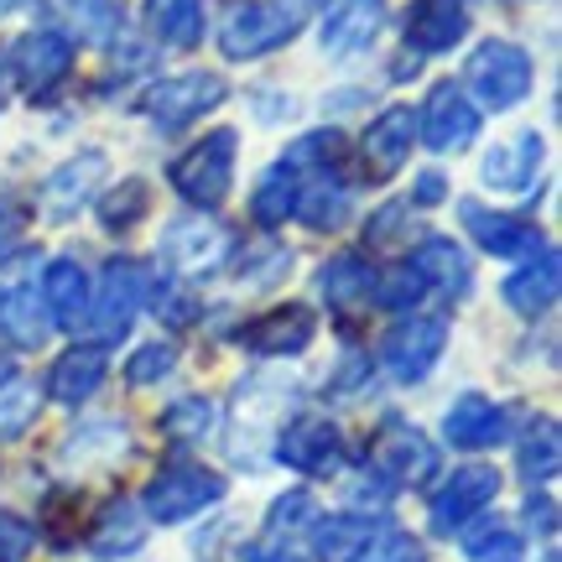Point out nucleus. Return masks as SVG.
I'll list each match as a JSON object with an SVG mask.
<instances>
[{
  "label": "nucleus",
  "instance_id": "obj_1",
  "mask_svg": "<svg viewBox=\"0 0 562 562\" xmlns=\"http://www.w3.org/2000/svg\"><path fill=\"white\" fill-rule=\"evenodd\" d=\"M302 32V0H229L220 21V53L229 63H256L281 53Z\"/></svg>",
  "mask_w": 562,
  "mask_h": 562
},
{
  "label": "nucleus",
  "instance_id": "obj_2",
  "mask_svg": "<svg viewBox=\"0 0 562 562\" xmlns=\"http://www.w3.org/2000/svg\"><path fill=\"white\" fill-rule=\"evenodd\" d=\"M235 151H240V136H235L229 125H220V131H209L203 140H193V146L167 167L172 193L188 199L193 209H220V203L229 199V188H235Z\"/></svg>",
  "mask_w": 562,
  "mask_h": 562
},
{
  "label": "nucleus",
  "instance_id": "obj_3",
  "mask_svg": "<svg viewBox=\"0 0 562 562\" xmlns=\"http://www.w3.org/2000/svg\"><path fill=\"white\" fill-rule=\"evenodd\" d=\"M463 83L474 89V100L484 110H516L531 94V83H537V63H531L521 42L484 37L463 63Z\"/></svg>",
  "mask_w": 562,
  "mask_h": 562
},
{
  "label": "nucleus",
  "instance_id": "obj_4",
  "mask_svg": "<svg viewBox=\"0 0 562 562\" xmlns=\"http://www.w3.org/2000/svg\"><path fill=\"white\" fill-rule=\"evenodd\" d=\"M224 501V474L203 469V463H167L151 474V484L140 490V505H146V521L178 526L193 521L203 510H214Z\"/></svg>",
  "mask_w": 562,
  "mask_h": 562
},
{
  "label": "nucleus",
  "instance_id": "obj_5",
  "mask_svg": "<svg viewBox=\"0 0 562 562\" xmlns=\"http://www.w3.org/2000/svg\"><path fill=\"white\" fill-rule=\"evenodd\" d=\"M74 58H79V42L68 37L63 26H32V32L16 37L5 74L26 89V100H53L68 83V74H74Z\"/></svg>",
  "mask_w": 562,
  "mask_h": 562
},
{
  "label": "nucleus",
  "instance_id": "obj_6",
  "mask_svg": "<svg viewBox=\"0 0 562 562\" xmlns=\"http://www.w3.org/2000/svg\"><path fill=\"white\" fill-rule=\"evenodd\" d=\"M370 469H375L391 490H417V484H427L438 474V448L406 417H385L381 432L370 438Z\"/></svg>",
  "mask_w": 562,
  "mask_h": 562
},
{
  "label": "nucleus",
  "instance_id": "obj_7",
  "mask_svg": "<svg viewBox=\"0 0 562 562\" xmlns=\"http://www.w3.org/2000/svg\"><path fill=\"white\" fill-rule=\"evenodd\" d=\"M224 94H229L224 74H203V68H193V74H172V79L151 83V89L140 94V115L157 125V131H178V125L199 121V115H209V110H220Z\"/></svg>",
  "mask_w": 562,
  "mask_h": 562
},
{
  "label": "nucleus",
  "instance_id": "obj_8",
  "mask_svg": "<svg viewBox=\"0 0 562 562\" xmlns=\"http://www.w3.org/2000/svg\"><path fill=\"white\" fill-rule=\"evenodd\" d=\"M501 495V469L495 463H459L448 480L438 484V495L427 505V521L438 537H459L469 521H480L484 510Z\"/></svg>",
  "mask_w": 562,
  "mask_h": 562
},
{
  "label": "nucleus",
  "instance_id": "obj_9",
  "mask_svg": "<svg viewBox=\"0 0 562 562\" xmlns=\"http://www.w3.org/2000/svg\"><path fill=\"white\" fill-rule=\"evenodd\" d=\"M146 286H151V277H146L140 261H125L121 256V261L104 266V277L94 281V297H89V323H94V334H100L104 344H115L131 334L140 302H146Z\"/></svg>",
  "mask_w": 562,
  "mask_h": 562
},
{
  "label": "nucleus",
  "instance_id": "obj_10",
  "mask_svg": "<svg viewBox=\"0 0 562 562\" xmlns=\"http://www.w3.org/2000/svg\"><path fill=\"white\" fill-rule=\"evenodd\" d=\"M448 349V318H402L381 344V364L396 385H422Z\"/></svg>",
  "mask_w": 562,
  "mask_h": 562
},
{
  "label": "nucleus",
  "instance_id": "obj_11",
  "mask_svg": "<svg viewBox=\"0 0 562 562\" xmlns=\"http://www.w3.org/2000/svg\"><path fill=\"white\" fill-rule=\"evenodd\" d=\"M417 136L432 151H463V146H474V136H480V104L469 100V89L453 79L432 83L417 110Z\"/></svg>",
  "mask_w": 562,
  "mask_h": 562
},
{
  "label": "nucleus",
  "instance_id": "obj_12",
  "mask_svg": "<svg viewBox=\"0 0 562 562\" xmlns=\"http://www.w3.org/2000/svg\"><path fill=\"white\" fill-rule=\"evenodd\" d=\"M277 459L286 469H297L307 480H328V474H339L344 469V432L339 422L328 417H292L286 427L277 432Z\"/></svg>",
  "mask_w": 562,
  "mask_h": 562
},
{
  "label": "nucleus",
  "instance_id": "obj_13",
  "mask_svg": "<svg viewBox=\"0 0 562 562\" xmlns=\"http://www.w3.org/2000/svg\"><path fill=\"white\" fill-rule=\"evenodd\" d=\"M157 256L178 277H209L220 271L224 256H229V229H220L214 220H199V214H182V220L161 224Z\"/></svg>",
  "mask_w": 562,
  "mask_h": 562
},
{
  "label": "nucleus",
  "instance_id": "obj_14",
  "mask_svg": "<svg viewBox=\"0 0 562 562\" xmlns=\"http://www.w3.org/2000/svg\"><path fill=\"white\" fill-rule=\"evenodd\" d=\"M385 26V0H328L318 16V47L328 58L370 53Z\"/></svg>",
  "mask_w": 562,
  "mask_h": 562
},
{
  "label": "nucleus",
  "instance_id": "obj_15",
  "mask_svg": "<svg viewBox=\"0 0 562 562\" xmlns=\"http://www.w3.org/2000/svg\"><path fill=\"white\" fill-rule=\"evenodd\" d=\"M402 37L417 58L453 53L469 37V0H412L402 16Z\"/></svg>",
  "mask_w": 562,
  "mask_h": 562
},
{
  "label": "nucleus",
  "instance_id": "obj_16",
  "mask_svg": "<svg viewBox=\"0 0 562 562\" xmlns=\"http://www.w3.org/2000/svg\"><path fill=\"white\" fill-rule=\"evenodd\" d=\"M505 417H510V412H505L501 402H490L480 391H463L459 402H448V412H442V438H448V448L484 453V448L505 442V432H510Z\"/></svg>",
  "mask_w": 562,
  "mask_h": 562
},
{
  "label": "nucleus",
  "instance_id": "obj_17",
  "mask_svg": "<svg viewBox=\"0 0 562 562\" xmlns=\"http://www.w3.org/2000/svg\"><path fill=\"white\" fill-rule=\"evenodd\" d=\"M104 172H110V161H104L100 146L58 161V167L47 172V182H42V209H47L53 220H74L83 203L94 199V188L104 182Z\"/></svg>",
  "mask_w": 562,
  "mask_h": 562
},
{
  "label": "nucleus",
  "instance_id": "obj_18",
  "mask_svg": "<svg viewBox=\"0 0 562 562\" xmlns=\"http://www.w3.org/2000/svg\"><path fill=\"white\" fill-rule=\"evenodd\" d=\"M89 297H94V281L74 256H53L42 271V313L53 328H83L89 323Z\"/></svg>",
  "mask_w": 562,
  "mask_h": 562
},
{
  "label": "nucleus",
  "instance_id": "obj_19",
  "mask_svg": "<svg viewBox=\"0 0 562 562\" xmlns=\"http://www.w3.org/2000/svg\"><path fill=\"white\" fill-rule=\"evenodd\" d=\"M412 140H417V110L412 104H385L381 115L364 131V172L381 182L391 172H402L406 157H412Z\"/></svg>",
  "mask_w": 562,
  "mask_h": 562
},
{
  "label": "nucleus",
  "instance_id": "obj_20",
  "mask_svg": "<svg viewBox=\"0 0 562 562\" xmlns=\"http://www.w3.org/2000/svg\"><path fill=\"white\" fill-rule=\"evenodd\" d=\"M562 292V261L552 245H542L537 256H526V266H516L510 277H505L501 297L510 313H521V318H542V313H552V302H558Z\"/></svg>",
  "mask_w": 562,
  "mask_h": 562
},
{
  "label": "nucleus",
  "instance_id": "obj_21",
  "mask_svg": "<svg viewBox=\"0 0 562 562\" xmlns=\"http://www.w3.org/2000/svg\"><path fill=\"white\" fill-rule=\"evenodd\" d=\"M313 334H318L313 313L297 307V302H286V307L261 313L250 328H240V344L256 355V360H286V355H302V349L313 344Z\"/></svg>",
  "mask_w": 562,
  "mask_h": 562
},
{
  "label": "nucleus",
  "instance_id": "obj_22",
  "mask_svg": "<svg viewBox=\"0 0 562 562\" xmlns=\"http://www.w3.org/2000/svg\"><path fill=\"white\" fill-rule=\"evenodd\" d=\"M463 235L480 240L484 256H501V261H516V256H537L542 250V229H531L516 214H490L484 203H459Z\"/></svg>",
  "mask_w": 562,
  "mask_h": 562
},
{
  "label": "nucleus",
  "instance_id": "obj_23",
  "mask_svg": "<svg viewBox=\"0 0 562 562\" xmlns=\"http://www.w3.org/2000/svg\"><path fill=\"white\" fill-rule=\"evenodd\" d=\"M542 136L537 131H521V136L510 140H495L490 151H484L480 161V178L484 188H495V193H521V188H531L537 182V172H542Z\"/></svg>",
  "mask_w": 562,
  "mask_h": 562
},
{
  "label": "nucleus",
  "instance_id": "obj_24",
  "mask_svg": "<svg viewBox=\"0 0 562 562\" xmlns=\"http://www.w3.org/2000/svg\"><path fill=\"white\" fill-rule=\"evenodd\" d=\"M104 375H110L104 344H74V349H63L58 364L47 370V396L58 406H83L104 385Z\"/></svg>",
  "mask_w": 562,
  "mask_h": 562
},
{
  "label": "nucleus",
  "instance_id": "obj_25",
  "mask_svg": "<svg viewBox=\"0 0 562 562\" xmlns=\"http://www.w3.org/2000/svg\"><path fill=\"white\" fill-rule=\"evenodd\" d=\"M412 271L422 277V286H438L448 297H469V281H474V266L459 250V240L448 235H422V245L412 250Z\"/></svg>",
  "mask_w": 562,
  "mask_h": 562
},
{
  "label": "nucleus",
  "instance_id": "obj_26",
  "mask_svg": "<svg viewBox=\"0 0 562 562\" xmlns=\"http://www.w3.org/2000/svg\"><path fill=\"white\" fill-rule=\"evenodd\" d=\"M47 313H42V297L37 286L26 281H5L0 286V334L16 344V349H42L47 344Z\"/></svg>",
  "mask_w": 562,
  "mask_h": 562
},
{
  "label": "nucleus",
  "instance_id": "obj_27",
  "mask_svg": "<svg viewBox=\"0 0 562 562\" xmlns=\"http://www.w3.org/2000/svg\"><path fill=\"white\" fill-rule=\"evenodd\" d=\"M307 531H313L318 562H360L370 537H375V521L360 510H334V516H318Z\"/></svg>",
  "mask_w": 562,
  "mask_h": 562
},
{
  "label": "nucleus",
  "instance_id": "obj_28",
  "mask_svg": "<svg viewBox=\"0 0 562 562\" xmlns=\"http://www.w3.org/2000/svg\"><path fill=\"white\" fill-rule=\"evenodd\" d=\"M318 292L334 313H355V307H364V302L375 297V271H370L364 256H349V250H344V256L318 266Z\"/></svg>",
  "mask_w": 562,
  "mask_h": 562
},
{
  "label": "nucleus",
  "instance_id": "obj_29",
  "mask_svg": "<svg viewBox=\"0 0 562 562\" xmlns=\"http://www.w3.org/2000/svg\"><path fill=\"white\" fill-rule=\"evenodd\" d=\"M146 32H151V42H161V47H178V53H188V47H199L203 42V26H209V16H203V0H146Z\"/></svg>",
  "mask_w": 562,
  "mask_h": 562
},
{
  "label": "nucleus",
  "instance_id": "obj_30",
  "mask_svg": "<svg viewBox=\"0 0 562 562\" xmlns=\"http://www.w3.org/2000/svg\"><path fill=\"white\" fill-rule=\"evenodd\" d=\"M68 37L83 47H110L125 37V5L121 0H63Z\"/></svg>",
  "mask_w": 562,
  "mask_h": 562
},
{
  "label": "nucleus",
  "instance_id": "obj_31",
  "mask_svg": "<svg viewBox=\"0 0 562 562\" xmlns=\"http://www.w3.org/2000/svg\"><path fill=\"white\" fill-rule=\"evenodd\" d=\"M297 193H302V182L297 172L286 167V161H277V167H266L261 178H256V193H250V214H256V224H281L292 209H297Z\"/></svg>",
  "mask_w": 562,
  "mask_h": 562
},
{
  "label": "nucleus",
  "instance_id": "obj_32",
  "mask_svg": "<svg viewBox=\"0 0 562 562\" xmlns=\"http://www.w3.org/2000/svg\"><path fill=\"white\" fill-rule=\"evenodd\" d=\"M558 422L552 417H537L531 427H526L521 448H516V463H521V480L531 484V490H542V484H552V474H558Z\"/></svg>",
  "mask_w": 562,
  "mask_h": 562
},
{
  "label": "nucleus",
  "instance_id": "obj_33",
  "mask_svg": "<svg viewBox=\"0 0 562 562\" xmlns=\"http://www.w3.org/2000/svg\"><path fill=\"white\" fill-rule=\"evenodd\" d=\"M89 542H94L100 558H131V552L146 542V516H140L136 505L115 501L100 516V526H94V537H89Z\"/></svg>",
  "mask_w": 562,
  "mask_h": 562
},
{
  "label": "nucleus",
  "instance_id": "obj_34",
  "mask_svg": "<svg viewBox=\"0 0 562 562\" xmlns=\"http://www.w3.org/2000/svg\"><path fill=\"white\" fill-rule=\"evenodd\" d=\"M214 422H220V412H214V402L209 396H182V402H172L167 412H161V438L172 442H203L209 432H214Z\"/></svg>",
  "mask_w": 562,
  "mask_h": 562
},
{
  "label": "nucleus",
  "instance_id": "obj_35",
  "mask_svg": "<svg viewBox=\"0 0 562 562\" xmlns=\"http://www.w3.org/2000/svg\"><path fill=\"white\" fill-rule=\"evenodd\" d=\"M307 229H339L349 220V188L344 182H318V188H302L297 209H292Z\"/></svg>",
  "mask_w": 562,
  "mask_h": 562
},
{
  "label": "nucleus",
  "instance_id": "obj_36",
  "mask_svg": "<svg viewBox=\"0 0 562 562\" xmlns=\"http://www.w3.org/2000/svg\"><path fill=\"white\" fill-rule=\"evenodd\" d=\"M42 412V396L32 381H5L0 385V442H16Z\"/></svg>",
  "mask_w": 562,
  "mask_h": 562
},
{
  "label": "nucleus",
  "instance_id": "obj_37",
  "mask_svg": "<svg viewBox=\"0 0 562 562\" xmlns=\"http://www.w3.org/2000/svg\"><path fill=\"white\" fill-rule=\"evenodd\" d=\"M146 209H151V199H146V182L125 178L110 199H100V224L110 229V235H125L136 220H146Z\"/></svg>",
  "mask_w": 562,
  "mask_h": 562
},
{
  "label": "nucleus",
  "instance_id": "obj_38",
  "mask_svg": "<svg viewBox=\"0 0 562 562\" xmlns=\"http://www.w3.org/2000/svg\"><path fill=\"white\" fill-rule=\"evenodd\" d=\"M292 271V250L277 240H261V245H250L240 256V281L245 286H277L281 277Z\"/></svg>",
  "mask_w": 562,
  "mask_h": 562
},
{
  "label": "nucleus",
  "instance_id": "obj_39",
  "mask_svg": "<svg viewBox=\"0 0 562 562\" xmlns=\"http://www.w3.org/2000/svg\"><path fill=\"white\" fill-rule=\"evenodd\" d=\"M313 521H318V505H313L307 490H286L266 510V531L271 537H292V531H302V526H313Z\"/></svg>",
  "mask_w": 562,
  "mask_h": 562
},
{
  "label": "nucleus",
  "instance_id": "obj_40",
  "mask_svg": "<svg viewBox=\"0 0 562 562\" xmlns=\"http://www.w3.org/2000/svg\"><path fill=\"white\" fill-rule=\"evenodd\" d=\"M360 562H427V547H422L412 531H402V526H385V531L370 537Z\"/></svg>",
  "mask_w": 562,
  "mask_h": 562
},
{
  "label": "nucleus",
  "instance_id": "obj_41",
  "mask_svg": "<svg viewBox=\"0 0 562 562\" xmlns=\"http://www.w3.org/2000/svg\"><path fill=\"white\" fill-rule=\"evenodd\" d=\"M172 364H178V349L172 344H140L136 355H131V364H125V381L131 385H157L172 375Z\"/></svg>",
  "mask_w": 562,
  "mask_h": 562
},
{
  "label": "nucleus",
  "instance_id": "obj_42",
  "mask_svg": "<svg viewBox=\"0 0 562 562\" xmlns=\"http://www.w3.org/2000/svg\"><path fill=\"white\" fill-rule=\"evenodd\" d=\"M422 292H427V286H422V277L412 266H396L391 277H375V302H381V307H396V313L417 307Z\"/></svg>",
  "mask_w": 562,
  "mask_h": 562
},
{
  "label": "nucleus",
  "instance_id": "obj_43",
  "mask_svg": "<svg viewBox=\"0 0 562 562\" xmlns=\"http://www.w3.org/2000/svg\"><path fill=\"white\" fill-rule=\"evenodd\" d=\"M37 547L32 521H21L16 510H0V562H26Z\"/></svg>",
  "mask_w": 562,
  "mask_h": 562
},
{
  "label": "nucleus",
  "instance_id": "obj_44",
  "mask_svg": "<svg viewBox=\"0 0 562 562\" xmlns=\"http://www.w3.org/2000/svg\"><path fill=\"white\" fill-rule=\"evenodd\" d=\"M402 220H412V203H406V199L381 203V209H375V214L364 220V240H375V245L402 240Z\"/></svg>",
  "mask_w": 562,
  "mask_h": 562
},
{
  "label": "nucleus",
  "instance_id": "obj_45",
  "mask_svg": "<svg viewBox=\"0 0 562 562\" xmlns=\"http://www.w3.org/2000/svg\"><path fill=\"white\" fill-rule=\"evenodd\" d=\"M21 256V209L0 199V266H11Z\"/></svg>",
  "mask_w": 562,
  "mask_h": 562
},
{
  "label": "nucleus",
  "instance_id": "obj_46",
  "mask_svg": "<svg viewBox=\"0 0 562 562\" xmlns=\"http://www.w3.org/2000/svg\"><path fill=\"white\" fill-rule=\"evenodd\" d=\"M442 199H448V178H442L438 167L412 178V193H406V203H412V209H432V203H442Z\"/></svg>",
  "mask_w": 562,
  "mask_h": 562
},
{
  "label": "nucleus",
  "instance_id": "obj_47",
  "mask_svg": "<svg viewBox=\"0 0 562 562\" xmlns=\"http://www.w3.org/2000/svg\"><path fill=\"white\" fill-rule=\"evenodd\" d=\"M526 526H531V531L542 526V537L552 542V531H558V505H552L547 490H531V495H526Z\"/></svg>",
  "mask_w": 562,
  "mask_h": 562
},
{
  "label": "nucleus",
  "instance_id": "obj_48",
  "mask_svg": "<svg viewBox=\"0 0 562 562\" xmlns=\"http://www.w3.org/2000/svg\"><path fill=\"white\" fill-rule=\"evenodd\" d=\"M250 104H256V121H266V125L292 121V110H297V100H292V94H271V89H256V94H250Z\"/></svg>",
  "mask_w": 562,
  "mask_h": 562
},
{
  "label": "nucleus",
  "instance_id": "obj_49",
  "mask_svg": "<svg viewBox=\"0 0 562 562\" xmlns=\"http://www.w3.org/2000/svg\"><path fill=\"white\" fill-rule=\"evenodd\" d=\"M240 562H302L297 558V552H286V547H245V552H240Z\"/></svg>",
  "mask_w": 562,
  "mask_h": 562
},
{
  "label": "nucleus",
  "instance_id": "obj_50",
  "mask_svg": "<svg viewBox=\"0 0 562 562\" xmlns=\"http://www.w3.org/2000/svg\"><path fill=\"white\" fill-rule=\"evenodd\" d=\"M5 94H11V74H5V63H0V110H5Z\"/></svg>",
  "mask_w": 562,
  "mask_h": 562
},
{
  "label": "nucleus",
  "instance_id": "obj_51",
  "mask_svg": "<svg viewBox=\"0 0 562 562\" xmlns=\"http://www.w3.org/2000/svg\"><path fill=\"white\" fill-rule=\"evenodd\" d=\"M21 5H32V0H0V21L11 16V11H21Z\"/></svg>",
  "mask_w": 562,
  "mask_h": 562
},
{
  "label": "nucleus",
  "instance_id": "obj_52",
  "mask_svg": "<svg viewBox=\"0 0 562 562\" xmlns=\"http://www.w3.org/2000/svg\"><path fill=\"white\" fill-rule=\"evenodd\" d=\"M542 562H562V558H558V547H547V558H542Z\"/></svg>",
  "mask_w": 562,
  "mask_h": 562
}]
</instances>
